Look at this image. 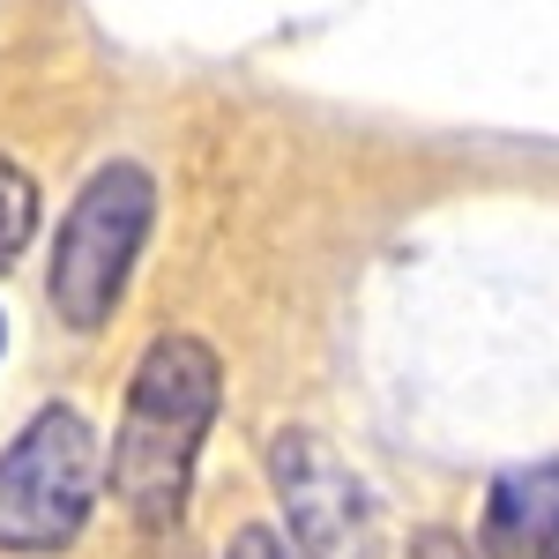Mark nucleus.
Here are the masks:
<instances>
[{
    "instance_id": "nucleus-1",
    "label": "nucleus",
    "mask_w": 559,
    "mask_h": 559,
    "mask_svg": "<svg viewBox=\"0 0 559 559\" xmlns=\"http://www.w3.org/2000/svg\"><path fill=\"white\" fill-rule=\"evenodd\" d=\"M216 403H224V366L202 336H157L142 350L128 411H120V440H112V500L142 530L179 522L194 455L216 426Z\"/></svg>"
},
{
    "instance_id": "nucleus-2",
    "label": "nucleus",
    "mask_w": 559,
    "mask_h": 559,
    "mask_svg": "<svg viewBox=\"0 0 559 559\" xmlns=\"http://www.w3.org/2000/svg\"><path fill=\"white\" fill-rule=\"evenodd\" d=\"M150 224H157V187L128 157L105 165V173H90L83 194L68 202L60 231H52V276H45V292H52V313L75 336L112 321L134 261L150 247Z\"/></svg>"
},
{
    "instance_id": "nucleus-3",
    "label": "nucleus",
    "mask_w": 559,
    "mask_h": 559,
    "mask_svg": "<svg viewBox=\"0 0 559 559\" xmlns=\"http://www.w3.org/2000/svg\"><path fill=\"white\" fill-rule=\"evenodd\" d=\"M97 432L83 411L52 403L8 440L0 455V552H60L83 537L90 508H97Z\"/></svg>"
},
{
    "instance_id": "nucleus-4",
    "label": "nucleus",
    "mask_w": 559,
    "mask_h": 559,
    "mask_svg": "<svg viewBox=\"0 0 559 559\" xmlns=\"http://www.w3.org/2000/svg\"><path fill=\"white\" fill-rule=\"evenodd\" d=\"M269 477H276V500L292 515V545L306 559H373L381 552L373 492L350 477V463L321 432L284 426L269 440Z\"/></svg>"
},
{
    "instance_id": "nucleus-5",
    "label": "nucleus",
    "mask_w": 559,
    "mask_h": 559,
    "mask_svg": "<svg viewBox=\"0 0 559 559\" xmlns=\"http://www.w3.org/2000/svg\"><path fill=\"white\" fill-rule=\"evenodd\" d=\"M485 545H492V559H559V455L508 471L492 485Z\"/></svg>"
},
{
    "instance_id": "nucleus-6",
    "label": "nucleus",
    "mask_w": 559,
    "mask_h": 559,
    "mask_svg": "<svg viewBox=\"0 0 559 559\" xmlns=\"http://www.w3.org/2000/svg\"><path fill=\"white\" fill-rule=\"evenodd\" d=\"M31 231H38V187H31L23 165L0 157V269L31 247Z\"/></svg>"
},
{
    "instance_id": "nucleus-7",
    "label": "nucleus",
    "mask_w": 559,
    "mask_h": 559,
    "mask_svg": "<svg viewBox=\"0 0 559 559\" xmlns=\"http://www.w3.org/2000/svg\"><path fill=\"white\" fill-rule=\"evenodd\" d=\"M224 559H292V552H284V537H276V530H261V522H247V530H231V545H224Z\"/></svg>"
},
{
    "instance_id": "nucleus-8",
    "label": "nucleus",
    "mask_w": 559,
    "mask_h": 559,
    "mask_svg": "<svg viewBox=\"0 0 559 559\" xmlns=\"http://www.w3.org/2000/svg\"><path fill=\"white\" fill-rule=\"evenodd\" d=\"M0 344H8V329H0Z\"/></svg>"
}]
</instances>
